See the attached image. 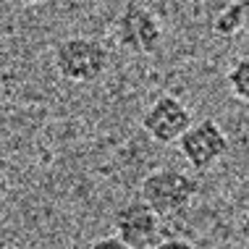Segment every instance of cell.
Returning a JSON list of instances; mask_svg holds the SVG:
<instances>
[{"label":"cell","mask_w":249,"mask_h":249,"mask_svg":"<svg viewBox=\"0 0 249 249\" xmlns=\"http://www.w3.org/2000/svg\"><path fill=\"white\" fill-rule=\"evenodd\" d=\"M89 249H131L129 244H124L116 233L113 236H103V239H97V241H92V247Z\"/></svg>","instance_id":"9"},{"label":"cell","mask_w":249,"mask_h":249,"mask_svg":"<svg viewBox=\"0 0 249 249\" xmlns=\"http://www.w3.org/2000/svg\"><path fill=\"white\" fill-rule=\"evenodd\" d=\"M244 26H247V3H241V0H231V3H226L223 8L215 13L213 35L215 37H223V39H231V37H236Z\"/></svg>","instance_id":"7"},{"label":"cell","mask_w":249,"mask_h":249,"mask_svg":"<svg viewBox=\"0 0 249 249\" xmlns=\"http://www.w3.org/2000/svg\"><path fill=\"white\" fill-rule=\"evenodd\" d=\"M178 152L192 168L210 171L228 155V134L213 118L194 121L189 131L178 139Z\"/></svg>","instance_id":"4"},{"label":"cell","mask_w":249,"mask_h":249,"mask_svg":"<svg viewBox=\"0 0 249 249\" xmlns=\"http://www.w3.org/2000/svg\"><path fill=\"white\" fill-rule=\"evenodd\" d=\"M16 3H21V5H39V3H45V0H16Z\"/></svg>","instance_id":"11"},{"label":"cell","mask_w":249,"mask_h":249,"mask_svg":"<svg viewBox=\"0 0 249 249\" xmlns=\"http://www.w3.org/2000/svg\"><path fill=\"white\" fill-rule=\"evenodd\" d=\"M113 231L131 249L150 247L160 233V215L142 199H131L121 205L113 215Z\"/></svg>","instance_id":"6"},{"label":"cell","mask_w":249,"mask_h":249,"mask_svg":"<svg viewBox=\"0 0 249 249\" xmlns=\"http://www.w3.org/2000/svg\"><path fill=\"white\" fill-rule=\"evenodd\" d=\"M55 71L71 84L97 82L107 69V48L95 37H66L55 48Z\"/></svg>","instance_id":"2"},{"label":"cell","mask_w":249,"mask_h":249,"mask_svg":"<svg viewBox=\"0 0 249 249\" xmlns=\"http://www.w3.org/2000/svg\"><path fill=\"white\" fill-rule=\"evenodd\" d=\"M116 39L121 48L137 55H152L163 45V24L139 0H129L116 21Z\"/></svg>","instance_id":"3"},{"label":"cell","mask_w":249,"mask_h":249,"mask_svg":"<svg viewBox=\"0 0 249 249\" xmlns=\"http://www.w3.org/2000/svg\"><path fill=\"white\" fill-rule=\"evenodd\" d=\"M228 92H231L241 103H249V55H241L231 63V69L226 73Z\"/></svg>","instance_id":"8"},{"label":"cell","mask_w":249,"mask_h":249,"mask_svg":"<svg viewBox=\"0 0 249 249\" xmlns=\"http://www.w3.org/2000/svg\"><path fill=\"white\" fill-rule=\"evenodd\" d=\"M199 192L197 178L176 168H155L139 186V199L150 205L160 218L184 213Z\"/></svg>","instance_id":"1"},{"label":"cell","mask_w":249,"mask_h":249,"mask_svg":"<svg viewBox=\"0 0 249 249\" xmlns=\"http://www.w3.org/2000/svg\"><path fill=\"white\" fill-rule=\"evenodd\" d=\"M192 110L186 107V103L176 95H160L155 97L147 110L142 113V129L144 134L158 144H173L189 131Z\"/></svg>","instance_id":"5"},{"label":"cell","mask_w":249,"mask_h":249,"mask_svg":"<svg viewBox=\"0 0 249 249\" xmlns=\"http://www.w3.org/2000/svg\"><path fill=\"white\" fill-rule=\"evenodd\" d=\"M152 249H194L186 239H176V236H171V239H163V241H158Z\"/></svg>","instance_id":"10"}]
</instances>
